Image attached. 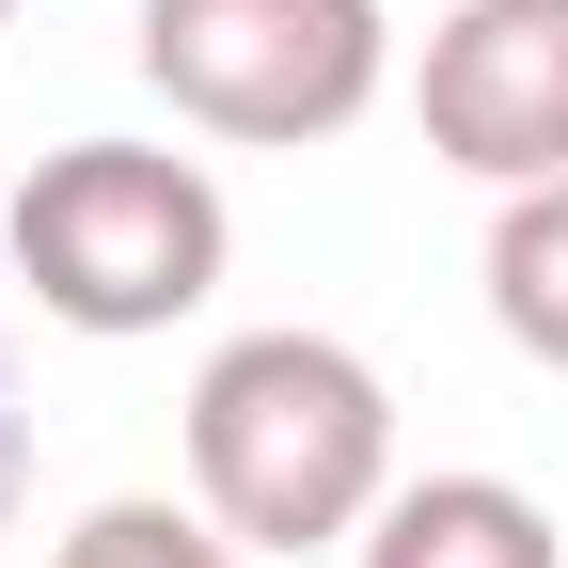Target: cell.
Returning <instances> with one entry per match:
<instances>
[{"label": "cell", "instance_id": "cell-1", "mask_svg": "<svg viewBox=\"0 0 568 568\" xmlns=\"http://www.w3.org/2000/svg\"><path fill=\"white\" fill-rule=\"evenodd\" d=\"M190 489L237 552H364L395 506V395L347 332H222L190 379Z\"/></svg>", "mask_w": 568, "mask_h": 568}, {"label": "cell", "instance_id": "cell-2", "mask_svg": "<svg viewBox=\"0 0 568 568\" xmlns=\"http://www.w3.org/2000/svg\"><path fill=\"white\" fill-rule=\"evenodd\" d=\"M0 253H17V284L63 316V332H174L222 301V253H237V205L205 159H174V142H63V159L17 174V205H0Z\"/></svg>", "mask_w": 568, "mask_h": 568}, {"label": "cell", "instance_id": "cell-3", "mask_svg": "<svg viewBox=\"0 0 568 568\" xmlns=\"http://www.w3.org/2000/svg\"><path fill=\"white\" fill-rule=\"evenodd\" d=\"M142 80L205 142H347L395 80L379 0H142Z\"/></svg>", "mask_w": 568, "mask_h": 568}, {"label": "cell", "instance_id": "cell-4", "mask_svg": "<svg viewBox=\"0 0 568 568\" xmlns=\"http://www.w3.org/2000/svg\"><path fill=\"white\" fill-rule=\"evenodd\" d=\"M426 159L474 190H552L568 174V0H458L410 63Z\"/></svg>", "mask_w": 568, "mask_h": 568}, {"label": "cell", "instance_id": "cell-5", "mask_svg": "<svg viewBox=\"0 0 568 568\" xmlns=\"http://www.w3.org/2000/svg\"><path fill=\"white\" fill-rule=\"evenodd\" d=\"M364 568H568L552 506L506 474H410L395 506L364 521Z\"/></svg>", "mask_w": 568, "mask_h": 568}, {"label": "cell", "instance_id": "cell-6", "mask_svg": "<svg viewBox=\"0 0 568 568\" xmlns=\"http://www.w3.org/2000/svg\"><path fill=\"white\" fill-rule=\"evenodd\" d=\"M489 332H506L521 364L568 379V174L489 205Z\"/></svg>", "mask_w": 568, "mask_h": 568}, {"label": "cell", "instance_id": "cell-7", "mask_svg": "<svg viewBox=\"0 0 568 568\" xmlns=\"http://www.w3.org/2000/svg\"><path fill=\"white\" fill-rule=\"evenodd\" d=\"M48 568H253V552L205 521V506H95Z\"/></svg>", "mask_w": 568, "mask_h": 568}, {"label": "cell", "instance_id": "cell-8", "mask_svg": "<svg viewBox=\"0 0 568 568\" xmlns=\"http://www.w3.org/2000/svg\"><path fill=\"white\" fill-rule=\"evenodd\" d=\"M17 474H32V426H17V364H0V537H17Z\"/></svg>", "mask_w": 568, "mask_h": 568}, {"label": "cell", "instance_id": "cell-9", "mask_svg": "<svg viewBox=\"0 0 568 568\" xmlns=\"http://www.w3.org/2000/svg\"><path fill=\"white\" fill-rule=\"evenodd\" d=\"M0 17H17V0H0Z\"/></svg>", "mask_w": 568, "mask_h": 568}]
</instances>
